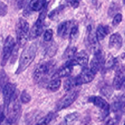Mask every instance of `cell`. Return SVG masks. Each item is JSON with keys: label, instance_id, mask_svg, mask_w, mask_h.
Wrapping results in <instances>:
<instances>
[{"label": "cell", "instance_id": "8d00e7d4", "mask_svg": "<svg viewBox=\"0 0 125 125\" xmlns=\"http://www.w3.org/2000/svg\"><path fill=\"white\" fill-rule=\"evenodd\" d=\"M123 4H124L125 6V0H123Z\"/></svg>", "mask_w": 125, "mask_h": 125}, {"label": "cell", "instance_id": "2e32d148", "mask_svg": "<svg viewBox=\"0 0 125 125\" xmlns=\"http://www.w3.org/2000/svg\"><path fill=\"white\" fill-rule=\"evenodd\" d=\"M72 25L73 23L70 21H65L61 23L57 27V35L63 39L68 38Z\"/></svg>", "mask_w": 125, "mask_h": 125}, {"label": "cell", "instance_id": "5b68a950", "mask_svg": "<svg viewBox=\"0 0 125 125\" xmlns=\"http://www.w3.org/2000/svg\"><path fill=\"white\" fill-rule=\"evenodd\" d=\"M47 6L46 4L42 9V12H40L37 20L35 21V24L32 27L31 31L29 32V39L30 40H34L42 35L43 30L44 23H45V18L47 14Z\"/></svg>", "mask_w": 125, "mask_h": 125}, {"label": "cell", "instance_id": "e0dca14e", "mask_svg": "<svg viewBox=\"0 0 125 125\" xmlns=\"http://www.w3.org/2000/svg\"><path fill=\"white\" fill-rule=\"evenodd\" d=\"M123 44V38L119 33H114L109 38V46L112 50H118L122 48Z\"/></svg>", "mask_w": 125, "mask_h": 125}, {"label": "cell", "instance_id": "9a60e30c", "mask_svg": "<svg viewBox=\"0 0 125 125\" xmlns=\"http://www.w3.org/2000/svg\"><path fill=\"white\" fill-rule=\"evenodd\" d=\"M89 54L84 50H81L79 52L76 54L74 57L72 59L74 65H79L81 67H86L89 62Z\"/></svg>", "mask_w": 125, "mask_h": 125}, {"label": "cell", "instance_id": "f1b7e54d", "mask_svg": "<svg viewBox=\"0 0 125 125\" xmlns=\"http://www.w3.org/2000/svg\"><path fill=\"white\" fill-rule=\"evenodd\" d=\"M31 100V95L27 92L26 90H23L20 95V101H21L22 103L27 104L29 102H30Z\"/></svg>", "mask_w": 125, "mask_h": 125}, {"label": "cell", "instance_id": "4dcf8cb0", "mask_svg": "<svg viewBox=\"0 0 125 125\" xmlns=\"http://www.w3.org/2000/svg\"><path fill=\"white\" fill-rule=\"evenodd\" d=\"M8 11L7 6L2 1H0V17L6 15Z\"/></svg>", "mask_w": 125, "mask_h": 125}, {"label": "cell", "instance_id": "ac0fdd59", "mask_svg": "<svg viewBox=\"0 0 125 125\" xmlns=\"http://www.w3.org/2000/svg\"><path fill=\"white\" fill-rule=\"evenodd\" d=\"M110 29L108 26L100 24L96 29L95 34H96L98 40L100 41V40H103V39H104L105 37L108 35Z\"/></svg>", "mask_w": 125, "mask_h": 125}, {"label": "cell", "instance_id": "d4e9b609", "mask_svg": "<svg viewBox=\"0 0 125 125\" xmlns=\"http://www.w3.org/2000/svg\"><path fill=\"white\" fill-rule=\"evenodd\" d=\"M58 49V46L55 42H52L46 48V53L49 57H53L56 54Z\"/></svg>", "mask_w": 125, "mask_h": 125}, {"label": "cell", "instance_id": "1f68e13d", "mask_svg": "<svg viewBox=\"0 0 125 125\" xmlns=\"http://www.w3.org/2000/svg\"><path fill=\"white\" fill-rule=\"evenodd\" d=\"M122 15L121 13H117L114 17V19L112 20V25L114 26H117L122 21Z\"/></svg>", "mask_w": 125, "mask_h": 125}, {"label": "cell", "instance_id": "7c38bea8", "mask_svg": "<svg viewBox=\"0 0 125 125\" xmlns=\"http://www.w3.org/2000/svg\"><path fill=\"white\" fill-rule=\"evenodd\" d=\"M95 74H96L90 70V68L84 67L80 74L76 76L78 85L88 84V83L92 82L95 78Z\"/></svg>", "mask_w": 125, "mask_h": 125}, {"label": "cell", "instance_id": "6da1fadb", "mask_svg": "<svg viewBox=\"0 0 125 125\" xmlns=\"http://www.w3.org/2000/svg\"><path fill=\"white\" fill-rule=\"evenodd\" d=\"M37 50V45L36 43H32L24 49L20 56L16 74H20L30 66L36 56Z\"/></svg>", "mask_w": 125, "mask_h": 125}, {"label": "cell", "instance_id": "ba28073f", "mask_svg": "<svg viewBox=\"0 0 125 125\" xmlns=\"http://www.w3.org/2000/svg\"><path fill=\"white\" fill-rule=\"evenodd\" d=\"M105 57L101 49L94 52V56L90 63V68L96 74L105 65Z\"/></svg>", "mask_w": 125, "mask_h": 125}, {"label": "cell", "instance_id": "d590c367", "mask_svg": "<svg viewBox=\"0 0 125 125\" xmlns=\"http://www.w3.org/2000/svg\"><path fill=\"white\" fill-rule=\"evenodd\" d=\"M5 115L4 113L3 110L1 109V108L0 107V124L5 119Z\"/></svg>", "mask_w": 125, "mask_h": 125}, {"label": "cell", "instance_id": "484cf974", "mask_svg": "<svg viewBox=\"0 0 125 125\" xmlns=\"http://www.w3.org/2000/svg\"><path fill=\"white\" fill-rule=\"evenodd\" d=\"M115 102L117 104L121 113L125 114V95H122Z\"/></svg>", "mask_w": 125, "mask_h": 125}, {"label": "cell", "instance_id": "9c48e42d", "mask_svg": "<svg viewBox=\"0 0 125 125\" xmlns=\"http://www.w3.org/2000/svg\"><path fill=\"white\" fill-rule=\"evenodd\" d=\"M89 102L92 103L95 107L98 108L102 112V115H103L104 117H106L109 114L110 105L101 96H91L89 98Z\"/></svg>", "mask_w": 125, "mask_h": 125}, {"label": "cell", "instance_id": "cb8c5ba5", "mask_svg": "<svg viewBox=\"0 0 125 125\" xmlns=\"http://www.w3.org/2000/svg\"><path fill=\"white\" fill-rule=\"evenodd\" d=\"M79 27H78V24H74L72 25V28H71L70 32L69 34V38L71 42L74 41L79 36Z\"/></svg>", "mask_w": 125, "mask_h": 125}, {"label": "cell", "instance_id": "836d02e7", "mask_svg": "<svg viewBox=\"0 0 125 125\" xmlns=\"http://www.w3.org/2000/svg\"><path fill=\"white\" fill-rule=\"evenodd\" d=\"M66 2L71 7L77 8L79 6L81 0H65Z\"/></svg>", "mask_w": 125, "mask_h": 125}, {"label": "cell", "instance_id": "277c9868", "mask_svg": "<svg viewBox=\"0 0 125 125\" xmlns=\"http://www.w3.org/2000/svg\"><path fill=\"white\" fill-rule=\"evenodd\" d=\"M29 25L24 18H20L16 26L17 41L20 47L26 45L29 38Z\"/></svg>", "mask_w": 125, "mask_h": 125}, {"label": "cell", "instance_id": "44dd1931", "mask_svg": "<svg viewBox=\"0 0 125 125\" xmlns=\"http://www.w3.org/2000/svg\"><path fill=\"white\" fill-rule=\"evenodd\" d=\"M80 117V114L78 112L69 114L65 117L63 123L66 125H72L76 122Z\"/></svg>", "mask_w": 125, "mask_h": 125}, {"label": "cell", "instance_id": "ffe728a7", "mask_svg": "<svg viewBox=\"0 0 125 125\" xmlns=\"http://www.w3.org/2000/svg\"><path fill=\"white\" fill-rule=\"evenodd\" d=\"M61 84L62 82L60 78H54L48 83L47 85V89L52 92H57L61 87Z\"/></svg>", "mask_w": 125, "mask_h": 125}, {"label": "cell", "instance_id": "3957f363", "mask_svg": "<svg viewBox=\"0 0 125 125\" xmlns=\"http://www.w3.org/2000/svg\"><path fill=\"white\" fill-rule=\"evenodd\" d=\"M18 92L16 91L14 96L7 107V122L9 124L15 123L18 120L21 114V106L18 98Z\"/></svg>", "mask_w": 125, "mask_h": 125}, {"label": "cell", "instance_id": "52a82bcc", "mask_svg": "<svg viewBox=\"0 0 125 125\" xmlns=\"http://www.w3.org/2000/svg\"><path fill=\"white\" fill-rule=\"evenodd\" d=\"M79 92L78 90L69 91L68 94L60 99L59 101H58L56 106V110L58 111H61L69 107L76 100L79 96Z\"/></svg>", "mask_w": 125, "mask_h": 125}, {"label": "cell", "instance_id": "d6986e66", "mask_svg": "<svg viewBox=\"0 0 125 125\" xmlns=\"http://www.w3.org/2000/svg\"><path fill=\"white\" fill-rule=\"evenodd\" d=\"M78 85V81H77L76 76L73 77V78H68L64 82L63 88H64L65 91L69 92Z\"/></svg>", "mask_w": 125, "mask_h": 125}, {"label": "cell", "instance_id": "7402d4cb", "mask_svg": "<svg viewBox=\"0 0 125 125\" xmlns=\"http://www.w3.org/2000/svg\"><path fill=\"white\" fill-rule=\"evenodd\" d=\"M77 48L74 46H69L67 47L64 53L62 55V57L64 59L67 60H70L73 59L77 53Z\"/></svg>", "mask_w": 125, "mask_h": 125}, {"label": "cell", "instance_id": "f546056e", "mask_svg": "<svg viewBox=\"0 0 125 125\" xmlns=\"http://www.w3.org/2000/svg\"><path fill=\"white\" fill-rule=\"evenodd\" d=\"M53 32L52 29H47L43 34V40L45 42H50L52 38Z\"/></svg>", "mask_w": 125, "mask_h": 125}, {"label": "cell", "instance_id": "d6a6232c", "mask_svg": "<svg viewBox=\"0 0 125 125\" xmlns=\"http://www.w3.org/2000/svg\"><path fill=\"white\" fill-rule=\"evenodd\" d=\"M112 92H113V91H112V88L109 86L104 87L101 89V94L104 95V96H107V97H109L112 94Z\"/></svg>", "mask_w": 125, "mask_h": 125}, {"label": "cell", "instance_id": "5bb4252c", "mask_svg": "<svg viewBox=\"0 0 125 125\" xmlns=\"http://www.w3.org/2000/svg\"><path fill=\"white\" fill-rule=\"evenodd\" d=\"M87 35V43L88 46L93 50L94 52L100 49L99 40L96 37V34L94 32L91 26L88 27Z\"/></svg>", "mask_w": 125, "mask_h": 125}, {"label": "cell", "instance_id": "7a4b0ae2", "mask_svg": "<svg viewBox=\"0 0 125 125\" xmlns=\"http://www.w3.org/2000/svg\"><path fill=\"white\" fill-rule=\"evenodd\" d=\"M56 63L54 61H47L40 63L37 67L33 73V79L37 84L43 83L51 75L56 68Z\"/></svg>", "mask_w": 125, "mask_h": 125}, {"label": "cell", "instance_id": "30bf717a", "mask_svg": "<svg viewBox=\"0 0 125 125\" xmlns=\"http://www.w3.org/2000/svg\"><path fill=\"white\" fill-rule=\"evenodd\" d=\"M75 65L73 63L72 60H68L63 65H62L58 70L56 71L52 74V78L54 79V78H61L68 76L73 72V67Z\"/></svg>", "mask_w": 125, "mask_h": 125}, {"label": "cell", "instance_id": "4316f807", "mask_svg": "<svg viewBox=\"0 0 125 125\" xmlns=\"http://www.w3.org/2000/svg\"><path fill=\"white\" fill-rule=\"evenodd\" d=\"M63 9H64V6H60L59 7H57V8L54 9L53 10H52L49 13V18H50L51 20H54L55 18H57V17L59 15L60 13L62 12Z\"/></svg>", "mask_w": 125, "mask_h": 125}, {"label": "cell", "instance_id": "4fadbf2b", "mask_svg": "<svg viewBox=\"0 0 125 125\" xmlns=\"http://www.w3.org/2000/svg\"><path fill=\"white\" fill-rule=\"evenodd\" d=\"M125 82V68L123 66L118 67L115 74L113 87L116 90L122 89Z\"/></svg>", "mask_w": 125, "mask_h": 125}, {"label": "cell", "instance_id": "e575fe53", "mask_svg": "<svg viewBox=\"0 0 125 125\" xmlns=\"http://www.w3.org/2000/svg\"><path fill=\"white\" fill-rule=\"evenodd\" d=\"M13 1L15 2L17 7H18L19 9H21L22 7H23L24 0H13Z\"/></svg>", "mask_w": 125, "mask_h": 125}, {"label": "cell", "instance_id": "8992f818", "mask_svg": "<svg viewBox=\"0 0 125 125\" xmlns=\"http://www.w3.org/2000/svg\"><path fill=\"white\" fill-rule=\"evenodd\" d=\"M15 46V42L13 37L11 35H8L5 40L2 48L1 62V66L4 67L6 65L10 57L12 52L13 51Z\"/></svg>", "mask_w": 125, "mask_h": 125}, {"label": "cell", "instance_id": "8fae6325", "mask_svg": "<svg viewBox=\"0 0 125 125\" xmlns=\"http://www.w3.org/2000/svg\"><path fill=\"white\" fill-rule=\"evenodd\" d=\"M2 91V95H3L4 104V107L7 109V106L9 104L11 100L13 97L16 91H17L15 84L7 83L4 85Z\"/></svg>", "mask_w": 125, "mask_h": 125}, {"label": "cell", "instance_id": "83f0119b", "mask_svg": "<svg viewBox=\"0 0 125 125\" xmlns=\"http://www.w3.org/2000/svg\"><path fill=\"white\" fill-rule=\"evenodd\" d=\"M9 78L4 70L0 71V90H2L4 85L7 83Z\"/></svg>", "mask_w": 125, "mask_h": 125}, {"label": "cell", "instance_id": "603a6c76", "mask_svg": "<svg viewBox=\"0 0 125 125\" xmlns=\"http://www.w3.org/2000/svg\"><path fill=\"white\" fill-rule=\"evenodd\" d=\"M56 117V114L54 112H50L46 116L40 120L39 122H38L37 124L39 125H48L51 123Z\"/></svg>", "mask_w": 125, "mask_h": 125}]
</instances>
